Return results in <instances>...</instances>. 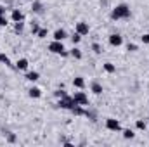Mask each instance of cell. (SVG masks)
<instances>
[{
	"mask_svg": "<svg viewBox=\"0 0 149 147\" xmlns=\"http://www.w3.org/2000/svg\"><path fill=\"white\" fill-rule=\"evenodd\" d=\"M66 38H68V33H66L63 28H59V30H56V31H54V40L63 42V40H66Z\"/></svg>",
	"mask_w": 149,
	"mask_h": 147,
	"instance_id": "cell-8",
	"label": "cell"
},
{
	"mask_svg": "<svg viewBox=\"0 0 149 147\" xmlns=\"http://www.w3.org/2000/svg\"><path fill=\"white\" fill-rule=\"evenodd\" d=\"M71 42H73V45H78V43H80V42H81V35H80V33H76V31H74L73 35H71Z\"/></svg>",
	"mask_w": 149,
	"mask_h": 147,
	"instance_id": "cell-22",
	"label": "cell"
},
{
	"mask_svg": "<svg viewBox=\"0 0 149 147\" xmlns=\"http://www.w3.org/2000/svg\"><path fill=\"white\" fill-rule=\"evenodd\" d=\"M92 50H94L95 54H101V52H102V47H101L97 42H94V43H92Z\"/></svg>",
	"mask_w": 149,
	"mask_h": 147,
	"instance_id": "cell-24",
	"label": "cell"
},
{
	"mask_svg": "<svg viewBox=\"0 0 149 147\" xmlns=\"http://www.w3.org/2000/svg\"><path fill=\"white\" fill-rule=\"evenodd\" d=\"M54 95H56L57 99H61V97H64V95H68V94H66L64 90H56V92H54Z\"/></svg>",
	"mask_w": 149,
	"mask_h": 147,
	"instance_id": "cell-26",
	"label": "cell"
},
{
	"mask_svg": "<svg viewBox=\"0 0 149 147\" xmlns=\"http://www.w3.org/2000/svg\"><path fill=\"white\" fill-rule=\"evenodd\" d=\"M0 62H3L5 66H9V68H12V64H10V59L5 55V54H0Z\"/></svg>",
	"mask_w": 149,
	"mask_h": 147,
	"instance_id": "cell-21",
	"label": "cell"
},
{
	"mask_svg": "<svg viewBox=\"0 0 149 147\" xmlns=\"http://www.w3.org/2000/svg\"><path fill=\"white\" fill-rule=\"evenodd\" d=\"M9 24V21H7V17L3 16V14H0V26H7Z\"/></svg>",
	"mask_w": 149,
	"mask_h": 147,
	"instance_id": "cell-28",
	"label": "cell"
},
{
	"mask_svg": "<svg viewBox=\"0 0 149 147\" xmlns=\"http://www.w3.org/2000/svg\"><path fill=\"white\" fill-rule=\"evenodd\" d=\"M28 95H30L31 99H40V97H42V90H40L38 87H31V88L28 90Z\"/></svg>",
	"mask_w": 149,
	"mask_h": 147,
	"instance_id": "cell-11",
	"label": "cell"
},
{
	"mask_svg": "<svg viewBox=\"0 0 149 147\" xmlns=\"http://www.w3.org/2000/svg\"><path fill=\"white\" fill-rule=\"evenodd\" d=\"M70 55L74 57V59H81V50H80V49H76V47H73V49L70 50Z\"/></svg>",
	"mask_w": 149,
	"mask_h": 147,
	"instance_id": "cell-17",
	"label": "cell"
},
{
	"mask_svg": "<svg viewBox=\"0 0 149 147\" xmlns=\"http://www.w3.org/2000/svg\"><path fill=\"white\" fill-rule=\"evenodd\" d=\"M0 14H3V16H5V7H3V5H0Z\"/></svg>",
	"mask_w": 149,
	"mask_h": 147,
	"instance_id": "cell-32",
	"label": "cell"
},
{
	"mask_svg": "<svg viewBox=\"0 0 149 147\" xmlns=\"http://www.w3.org/2000/svg\"><path fill=\"white\" fill-rule=\"evenodd\" d=\"M37 37L38 38H45L47 37V30H45V28H40V31L37 33Z\"/></svg>",
	"mask_w": 149,
	"mask_h": 147,
	"instance_id": "cell-27",
	"label": "cell"
},
{
	"mask_svg": "<svg viewBox=\"0 0 149 147\" xmlns=\"http://www.w3.org/2000/svg\"><path fill=\"white\" fill-rule=\"evenodd\" d=\"M73 87L74 88H85V80H83V76H76V78H73Z\"/></svg>",
	"mask_w": 149,
	"mask_h": 147,
	"instance_id": "cell-12",
	"label": "cell"
},
{
	"mask_svg": "<svg viewBox=\"0 0 149 147\" xmlns=\"http://www.w3.org/2000/svg\"><path fill=\"white\" fill-rule=\"evenodd\" d=\"M108 42H109V45H113V47H120L123 43V38H121V35H118V33H113V35H109Z\"/></svg>",
	"mask_w": 149,
	"mask_h": 147,
	"instance_id": "cell-7",
	"label": "cell"
},
{
	"mask_svg": "<svg viewBox=\"0 0 149 147\" xmlns=\"http://www.w3.org/2000/svg\"><path fill=\"white\" fill-rule=\"evenodd\" d=\"M49 50H50L52 54H57V55H63V57L70 55V52L66 50V47L63 45V42H57V40H54V42L49 43Z\"/></svg>",
	"mask_w": 149,
	"mask_h": 147,
	"instance_id": "cell-2",
	"label": "cell"
},
{
	"mask_svg": "<svg viewBox=\"0 0 149 147\" xmlns=\"http://www.w3.org/2000/svg\"><path fill=\"white\" fill-rule=\"evenodd\" d=\"M127 17H130V7H128L127 3H120V5H116L111 10V19L113 21L127 19Z\"/></svg>",
	"mask_w": 149,
	"mask_h": 147,
	"instance_id": "cell-1",
	"label": "cell"
},
{
	"mask_svg": "<svg viewBox=\"0 0 149 147\" xmlns=\"http://www.w3.org/2000/svg\"><path fill=\"white\" fill-rule=\"evenodd\" d=\"M73 99L78 106H87V104H88V97H87L85 92H74Z\"/></svg>",
	"mask_w": 149,
	"mask_h": 147,
	"instance_id": "cell-5",
	"label": "cell"
},
{
	"mask_svg": "<svg viewBox=\"0 0 149 147\" xmlns=\"http://www.w3.org/2000/svg\"><path fill=\"white\" fill-rule=\"evenodd\" d=\"M135 126H137L139 130H146V128H148L146 121H142V119H137V121H135Z\"/></svg>",
	"mask_w": 149,
	"mask_h": 147,
	"instance_id": "cell-23",
	"label": "cell"
},
{
	"mask_svg": "<svg viewBox=\"0 0 149 147\" xmlns=\"http://www.w3.org/2000/svg\"><path fill=\"white\" fill-rule=\"evenodd\" d=\"M90 90H92L95 95H101V94H102V85H101L99 81H92V83H90Z\"/></svg>",
	"mask_w": 149,
	"mask_h": 147,
	"instance_id": "cell-10",
	"label": "cell"
},
{
	"mask_svg": "<svg viewBox=\"0 0 149 147\" xmlns=\"http://www.w3.org/2000/svg\"><path fill=\"white\" fill-rule=\"evenodd\" d=\"M23 30H24V23H23V21L14 23V31H16V33H21Z\"/></svg>",
	"mask_w": 149,
	"mask_h": 147,
	"instance_id": "cell-19",
	"label": "cell"
},
{
	"mask_svg": "<svg viewBox=\"0 0 149 147\" xmlns=\"http://www.w3.org/2000/svg\"><path fill=\"white\" fill-rule=\"evenodd\" d=\"M7 140H9V142H16V135H14V133H9Z\"/></svg>",
	"mask_w": 149,
	"mask_h": 147,
	"instance_id": "cell-31",
	"label": "cell"
},
{
	"mask_svg": "<svg viewBox=\"0 0 149 147\" xmlns=\"http://www.w3.org/2000/svg\"><path fill=\"white\" fill-rule=\"evenodd\" d=\"M74 31H76V33H80V35L83 37V35H88V31H90V26H88V23H85V21H80V23H76V26H74Z\"/></svg>",
	"mask_w": 149,
	"mask_h": 147,
	"instance_id": "cell-6",
	"label": "cell"
},
{
	"mask_svg": "<svg viewBox=\"0 0 149 147\" xmlns=\"http://www.w3.org/2000/svg\"><path fill=\"white\" fill-rule=\"evenodd\" d=\"M26 80L28 81H37V80H40V74L37 71H30V73H26Z\"/></svg>",
	"mask_w": 149,
	"mask_h": 147,
	"instance_id": "cell-15",
	"label": "cell"
},
{
	"mask_svg": "<svg viewBox=\"0 0 149 147\" xmlns=\"http://www.w3.org/2000/svg\"><path fill=\"white\" fill-rule=\"evenodd\" d=\"M38 31H40V26H38V23L33 21V23H31V33H33V35H37Z\"/></svg>",
	"mask_w": 149,
	"mask_h": 147,
	"instance_id": "cell-25",
	"label": "cell"
},
{
	"mask_svg": "<svg viewBox=\"0 0 149 147\" xmlns=\"http://www.w3.org/2000/svg\"><path fill=\"white\" fill-rule=\"evenodd\" d=\"M31 10H33V12H37V14H40V12L43 10V5H42V2L35 0V2L31 3Z\"/></svg>",
	"mask_w": 149,
	"mask_h": 147,
	"instance_id": "cell-14",
	"label": "cell"
},
{
	"mask_svg": "<svg viewBox=\"0 0 149 147\" xmlns=\"http://www.w3.org/2000/svg\"><path fill=\"white\" fill-rule=\"evenodd\" d=\"M123 137L128 140V139H134L135 137V133H134V130H130V128H127V130H123Z\"/></svg>",
	"mask_w": 149,
	"mask_h": 147,
	"instance_id": "cell-20",
	"label": "cell"
},
{
	"mask_svg": "<svg viewBox=\"0 0 149 147\" xmlns=\"http://www.w3.org/2000/svg\"><path fill=\"white\" fill-rule=\"evenodd\" d=\"M104 71L111 74V73H114V71H116V66H114L113 62H104Z\"/></svg>",
	"mask_w": 149,
	"mask_h": 147,
	"instance_id": "cell-18",
	"label": "cell"
},
{
	"mask_svg": "<svg viewBox=\"0 0 149 147\" xmlns=\"http://www.w3.org/2000/svg\"><path fill=\"white\" fill-rule=\"evenodd\" d=\"M106 128H108L109 132H121V125H120V121L114 119V118H108V119H106Z\"/></svg>",
	"mask_w": 149,
	"mask_h": 147,
	"instance_id": "cell-4",
	"label": "cell"
},
{
	"mask_svg": "<svg viewBox=\"0 0 149 147\" xmlns=\"http://www.w3.org/2000/svg\"><path fill=\"white\" fill-rule=\"evenodd\" d=\"M127 49H128L130 52H135V50H137V45H135V43H128V45H127Z\"/></svg>",
	"mask_w": 149,
	"mask_h": 147,
	"instance_id": "cell-30",
	"label": "cell"
},
{
	"mask_svg": "<svg viewBox=\"0 0 149 147\" xmlns=\"http://www.w3.org/2000/svg\"><path fill=\"white\" fill-rule=\"evenodd\" d=\"M74 106H78L76 102H74L73 95H64V97H61L59 101H57V107H61V109H73Z\"/></svg>",
	"mask_w": 149,
	"mask_h": 147,
	"instance_id": "cell-3",
	"label": "cell"
},
{
	"mask_svg": "<svg viewBox=\"0 0 149 147\" xmlns=\"http://www.w3.org/2000/svg\"><path fill=\"white\" fill-rule=\"evenodd\" d=\"M141 40H142V43H146V45H149V33H144V35L141 37Z\"/></svg>",
	"mask_w": 149,
	"mask_h": 147,
	"instance_id": "cell-29",
	"label": "cell"
},
{
	"mask_svg": "<svg viewBox=\"0 0 149 147\" xmlns=\"http://www.w3.org/2000/svg\"><path fill=\"white\" fill-rule=\"evenodd\" d=\"M16 69H19V71H24V69H28V59H17V62H16Z\"/></svg>",
	"mask_w": 149,
	"mask_h": 147,
	"instance_id": "cell-13",
	"label": "cell"
},
{
	"mask_svg": "<svg viewBox=\"0 0 149 147\" xmlns=\"http://www.w3.org/2000/svg\"><path fill=\"white\" fill-rule=\"evenodd\" d=\"M74 116H85V109H83V106H74L73 109H71Z\"/></svg>",
	"mask_w": 149,
	"mask_h": 147,
	"instance_id": "cell-16",
	"label": "cell"
},
{
	"mask_svg": "<svg viewBox=\"0 0 149 147\" xmlns=\"http://www.w3.org/2000/svg\"><path fill=\"white\" fill-rule=\"evenodd\" d=\"M10 17H12V21H14V23H17V21H23V19H24L23 12H21L19 9H12V14H10Z\"/></svg>",
	"mask_w": 149,
	"mask_h": 147,
	"instance_id": "cell-9",
	"label": "cell"
}]
</instances>
